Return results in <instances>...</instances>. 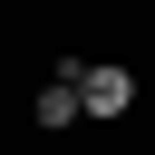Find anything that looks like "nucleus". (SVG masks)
I'll use <instances>...</instances> for the list:
<instances>
[{
  "label": "nucleus",
  "mask_w": 155,
  "mask_h": 155,
  "mask_svg": "<svg viewBox=\"0 0 155 155\" xmlns=\"http://www.w3.org/2000/svg\"><path fill=\"white\" fill-rule=\"evenodd\" d=\"M136 97H145L136 68H116V58H87L78 68V116H136Z\"/></svg>",
  "instance_id": "nucleus-1"
},
{
  "label": "nucleus",
  "mask_w": 155,
  "mask_h": 155,
  "mask_svg": "<svg viewBox=\"0 0 155 155\" xmlns=\"http://www.w3.org/2000/svg\"><path fill=\"white\" fill-rule=\"evenodd\" d=\"M78 68H87V58H58V78L29 97V126H39V136H68V126H78Z\"/></svg>",
  "instance_id": "nucleus-2"
}]
</instances>
